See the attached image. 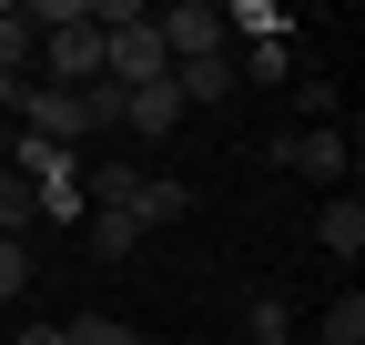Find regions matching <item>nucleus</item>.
Here are the masks:
<instances>
[{
	"label": "nucleus",
	"mask_w": 365,
	"mask_h": 345,
	"mask_svg": "<svg viewBox=\"0 0 365 345\" xmlns=\"http://www.w3.org/2000/svg\"><path fill=\"white\" fill-rule=\"evenodd\" d=\"M153 31H163V61H213V51H234L223 0H173V11H153Z\"/></svg>",
	"instance_id": "f257e3e1"
},
{
	"label": "nucleus",
	"mask_w": 365,
	"mask_h": 345,
	"mask_svg": "<svg viewBox=\"0 0 365 345\" xmlns=\"http://www.w3.org/2000/svg\"><path fill=\"white\" fill-rule=\"evenodd\" d=\"M122 133H143V143L182 133V92H173V71H163V81H143V92H122Z\"/></svg>",
	"instance_id": "f03ea898"
},
{
	"label": "nucleus",
	"mask_w": 365,
	"mask_h": 345,
	"mask_svg": "<svg viewBox=\"0 0 365 345\" xmlns=\"http://www.w3.org/2000/svg\"><path fill=\"white\" fill-rule=\"evenodd\" d=\"M51 81H61V92H91V81H102V31H51Z\"/></svg>",
	"instance_id": "7ed1b4c3"
},
{
	"label": "nucleus",
	"mask_w": 365,
	"mask_h": 345,
	"mask_svg": "<svg viewBox=\"0 0 365 345\" xmlns=\"http://www.w3.org/2000/svg\"><path fill=\"white\" fill-rule=\"evenodd\" d=\"M122 213H132V224H143V234H153V224H182V213H193V193H182V183H173V172H143V193H132Z\"/></svg>",
	"instance_id": "20e7f679"
},
{
	"label": "nucleus",
	"mask_w": 365,
	"mask_h": 345,
	"mask_svg": "<svg viewBox=\"0 0 365 345\" xmlns=\"http://www.w3.org/2000/svg\"><path fill=\"white\" fill-rule=\"evenodd\" d=\"M173 92H182V112H193V102H223V92H234V51H213V61H173Z\"/></svg>",
	"instance_id": "39448f33"
},
{
	"label": "nucleus",
	"mask_w": 365,
	"mask_h": 345,
	"mask_svg": "<svg viewBox=\"0 0 365 345\" xmlns=\"http://www.w3.org/2000/svg\"><path fill=\"white\" fill-rule=\"evenodd\" d=\"M314 234H325V254H345V264H355V254H365V203H355V193H335L325 213H314Z\"/></svg>",
	"instance_id": "423d86ee"
},
{
	"label": "nucleus",
	"mask_w": 365,
	"mask_h": 345,
	"mask_svg": "<svg viewBox=\"0 0 365 345\" xmlns=\"http://www.w3.org/2000/svg\"><path fill=\"white\" fill-rule=\"evenodd\" d=\"M81 234H91V254H102V264H122V254L143 244V224H132V213H112V203H91V213H81Z\"/></svg>",
	"instance_id": "0eeeda50"
},
{
	"label": "nucleus",
	"mask_w": 365,
	"mask_h": 345,
	"mask_svg": "<svg viewBox=\"0 0 365 345\" xmlns=\"http://www.w3.org/2000/svg\"><path fill=\"white\" fill-rule=\"evenodd\" d=\"M81 193H91V203H112V213H122L132 193H143V163H112V153H102V163H91V172H81Z\"/></svg>",
	"instance_id": "6e6552de"
},
{
	"label": "nucleus",
	"mask_w": 365,
	"mask_h": 345,
	"mask_svg": "<svg viewBox=\"0 0 365 345\" xmlns=\"http://www.w3.org/2000/svg\"><path fill=\"white\" fill-rule=\"evenodd\" d=\"M234 81H254V92H274V81H294V51H284V41H244Z\"/></svg>",
	"instance_id": "1a4fd4ad"
},
{
	"label": "nucleus",
	"mask_w": 365,
	"mask_h": 345,
	"mask_svg": "<svg viewBox=\"0 0 365 345\" xmlns=\"http://www.w3.org/2000/svg\"><path fill=\"white\" fill-rule=\"evenodd\" d=\"M31 41H41L31 11H21V0H0V71H21V81H31Z\"/></svg>",
	"instance_id": "9d476101"
},
{
	"label": "nucleus",
	"mask_w": 365,
	"mask_h": 345,
	"mask_svg": "<svg viewBox=\"0 0 365 345\" xmlns=\"http://www.w3.org/2000/svg\"><path fill=\"white\" fill-rule=\"evenodd\" d=\"M223 31H234V41H284V11H274V0H234Z\"/></svg>",
	"instance_id": "9b49d317"
},
{
	"label": "nucleus",
	"mask_w": 365,
	"mask_h": 345,
	"mask_svg": "<svg viewBox=\"0 0 365 345\" xmlns=\"http://www.w3.org/2000/svg\"><path fill=\"white\" fill-rule=\"evenodd\" d=\"M61 335H71V345H153L143 325H122V315H71Z\"/></svg>",
	"instance_id": "f8f14e48"
},
{
	"label": "nucleus",
	"mask_w": 365,
	"mask_h": 345,
	"mask_svg": "<svg viewBox=\"0 0 365 345\" xmlns=\"http://www.w3.org/2000/svg\"><path fill=\"white\" fill-rule=\"evenodd\" d=\"M31 284H41V264H31V244H0V305H21Z\"/></svg>",
	"instance_id": "ddd939ff"
},
{
	"label": "nucleus",
	"mask_w": 365,
	"mask_h": 345,
	"mask_svg": "<svg viewBox=\"0 0 365 345\" xmlns=\"http://www.w3.org/2000/svg\"><path fill=\"white\" fill-rule=\"evenodd\" d=\"M325 345H365V294H335L325 305Z\"/></svg>",
	"instance_id": "4468645a"
},
{
	"label": "nucleus",
	"mask_w": 365,
	"mask_h": 345,
	"mask_svg": "<svg viewBox=\"0 0 365 345\" xmlns=\"http://www.w3.org/2000/svg\"><path fill=\"white\" fill-rule=\"evenodd\" d=\"M244 345H294V325H284V305H254V325H244Z\"/></svg>",
	"instance_id": "2eb2a0df"
},
{
	"label": "nucleus",
	"mask_w": 365,
	"mask_h": 345,
	"mask_svg": "<svg viewBox=\"0 0 365 345\" xmlns=\"http://www.w3.org/2000/svg\"><path fill=\"white\" fill-rule=\"evenodd\" d=\"M21 345H71V335L61 325H21Z\"/></svg>",
	"instance_id": "dca6fc26"
},
{
	"label": "nucleus",
	"mask_w": 365,
	"mask_h": 345,
	"mask_svg": "<svg viewBox=\"0 0 365 345\" xmlns=\"http://www.w3.org/2000/svg\"><path fill=\"white\" fill-rule=\"evenodd\" d=\"M0 163H11V122H0Z\"/></svg>",
	"instance_id": "f3484780"
}]
</instances>
